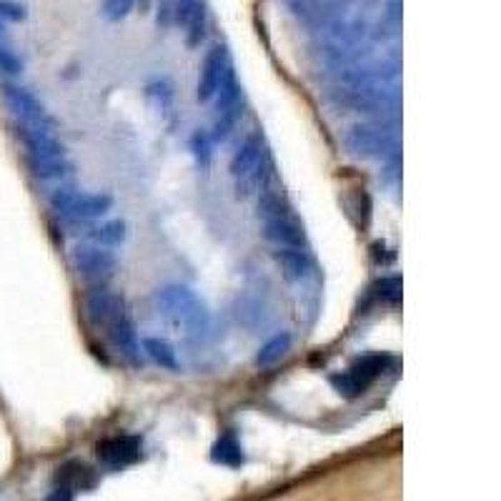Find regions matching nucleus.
<instances>
[{
  "instance_id": "aec40b11",
  "label": "nucleus",
  "mask_w": 501,
  "mask_h": 501,
  "mask_svg": "<svg viewBox=\"0 0 501 501\" xmlns=\"http://www.w3.org/2000/svg\"><path fill=\"white\" fill-rule=\"evenodd\" d=\"M188 148L194 153V161H196L198 168H211L213 164V138L206 128H196L188 138Z\"/></svg>"
},
{
  "instance_id": "b1692460",
  "label": "nucleus",
  "mask_w": 501,
  "mask_h": 501,
  "mask_svg": "<svg viewBox=\"0 0 501 501\" xmlns=\"http://www.w3.org/2000/svg\"><path fill=\"white\" fill-rule=\"evenodd\" d=\"M138 0H103L100 3V15L109 23H118L123 18H128Z\"/></svg>"
},
{
  "instance_id": "f8f14e48",
  "label": "nucleus",
  "mask_w": 501,
  "mask_h": 501,
  "mask_svg": "<svg viewBox=\"0 0 501 501\" xmlns=\"http://www.w3.org/2000/svg\"><path fill=\"white\" fill-rule=\"evenodd\" d=\"M106 331H109V338H110V344H113V349L118 351L120 356H126V359H131V361L138 359V354H141V338H138L136 324H133V318L128 317V314L116 318Z\"/></svg>"
},
{
  "instance_id": "412c9836",
  "label": "nucleus",
  "mask_w": 501,
  "mask_h": 501,
  "mask_svg": "<svg viewBox=\"0 0 501 501\" xmlns=\"http://www.w3.org/2000/svg\"><path fill=\"white\" fill-rule=\"evenodd\" d=\"M185 45L188 48H198V45L203 43V38H206L208 31V11L206 5H203V0L196 5V11L191 13V18L185 21Z\"/></svg>"
},
{
  "instance_id": "c85d7f7f",
  "label": "nucleus",
  "mask_w": 501,
  "mask_h": 501,
  "mask_svg": "<svg viewBox=\"0 0 501 501\" xmlns=\"http://www.w3.org/2000/svg\"><path fill=\"white\" fill-rule=\"evenodd\" d=\"M174 5L175 0H156V23L158 28H171L174 25Z\"/></svg>"
},
{
  "instance_id": "9b49d317",
  "label": "nucleus",
  "mask_w": 501,
  "mask_h": 501,
  "mask_svg": "<svg viewBox=\"0 0 501 501\" xmlns=\"http://www.w3.org/2000/svg\"><path fill=\"white\" fill-rule=\"evenodd\" d=\"M99 458L109 467H128L141 458V439L136 436H113L99 444Z\"/></svg>"
},
{
  "instance_id": "ddd939ff",
  "label": "nucleus",
  "mask_w": 501,
  "mask_h": 501,
  "mask_svg": "<svg viewBox=\"0 0 501 501\" xmlns=\"http://www.w3.org/2000/svg\"><path fill=\"white\" fill-rule=\"evenodd\" d=\"M273 261L279 263L288 281H306L314 273V259L304 249H276Z\"/></svg>"
},
{
  "instance_id": "4468645a",
  "label": "nucleus",
  "mask_w": 501,
  "mask_h": 501,
  "mask_svg": "<svg viewBox=\"0 0 501 501\" xmlns=\"http://www.w3.org/2000/svg\"><path fill=\"white\" fill-rule=\"evenodd\" d=\"M83 239L88 243H96V246H103V249H113V246H120L128 239V223L123 218H109L99 226H88L83 231Z\"/></svg>"
},
{
  "instance_id": "7ed1b4c3",
  "label": "nucleus",
  "mask_w": 501,
  "mask_h": 501,
  "mask_svg": "<svg viewBox=\"0 0 501 501\" xmlns=\"http://www.w3.org/2000/svg\"><path fill=\"white\" fill-rule=\"evenodd\" d=\"M346 148L361 158H389L396 151V136L373 123H356L346 131Z\"/></svg>"
},
{
  "instance_id": "bb28decb",
  "label": "nucleus",
  "mask_w": 501,
  "mask_h": 501,
  "mask_svg": "<svg viewBox=\"0 0 501 501\" xmlns=\"http://www.w3.org/2000/svg\"><path fill=\"white\" fill-rule=\"evenodd\" d=\"M25 8H23L21 3H15V0H0V21H13V23H21L25 21Z\"/></svg>"
},
{
  "instance_id": "20e7f679",
  "label": "nucleus",
  "mask_w": 501,
  "mask_h": 501,
  "mask_svg": "<svg viewBox=\"0 0 501 501\" xmlns=\"http://www.w3.org/2000/svg\"><path fill=\"white\" fill-rule=\"evenodd\" d=\"M71 263L83 279L90 281H100V279H109L110 273L116 271L118 259L110 249L96 246V243H78L71 249Z\"/></svg>"
},
{
  "instance_id": "7c9ffc66",
  "label": "nucleus",
  "mask_w": 501,
  "mask_h": 501,
  "mask_svg": "<svg viewBox=\"0 0 501 501\" xmlns=\"http://www.w3.org/2000/svg\"><path fill=\"white\" fill-rule=\"evenodd\" d=\"M5 38V25H3V21H0V41Z\"/></svg>"
},
{
  "instance_id": "423d86ee",
  "label": "nucleus",
  "mask_w": 501,
  "mask_h": 501,
  "mask_svg": "<svg viewBox=\"0 0 501 501\" xmlns=\"http://www.w3.org/2000/svg\"><path fill=\"white\" fill-rule=\"evenodd\" d=\"M18 136H21L25 151H28V161H51V158L68 156L66 143L61 141L51 128L21 123L18 126Z\"/></svg>"
},
{
  "instance_id": "a878e982",
  "label": "nucleus",
  "mask_w": 501,
  "mask_h": 501,
  "mask_svg": "<svg viewBox=\"0 0 501 501\" xmlns=\"http://www.w3.org/2000/svg\"><path fill=\"white\" fill-rule=\"evenodd\" d=\"M213 458H218V461H226V464H239L241 461L239 444H236L231 436L221 439V441L216 444V451H213Z\"/></svg>"
},
{
  "instance_id": "1a4fd4ad",
  "label": "nucleus",
  "mask_w": 501,
  "mask_h": 501,
  "mask_svg": "<svg viewBox=\"0 0 501 501\" xmlns=\"http://www.w3.org/2000/svg\"><path fill=\"white\" fill-rule=\"evenodd\" d=\"M266 158H269V156H266V143H263L261 133H250L249 138L241 143L239 148L233 151V156H231L229 171L231 175H233V181H236V184L243 181V178L253 174Z\"/></svg>"
},
{
  "instance_id": "c756f323",
  "label": "nucleus",
  "mask_w": 501,
  "mask_h": 501,
  "mask_svg": "<svg viewBox=\"0 0 501 501\" xmlns=\"http://www.w3.org/2000/svg\"><path fill=\"white\" fill-rule=\"evenodd\" d=\"M198 3H201V0H175L174 25H185V21L191 18V13L196 11Z\"/></svg>"
},
{
  "instance_id": "4be33fe9",
  "label": "nucleus",
  "mask_w": 501,
  "mask_h": 501,
  "mask_svg": "<svg viewBox=\"0 0 501 501\" xmlns=\"http://www.w3.org/2000/svg\"><path fill=\"white\" fill-rule=\"evenodd\" d=\"M331 386H334L341 396H346V399H356L361 393L369 392V383L361 382L359 376L349 369L341 371V373H334V376H331Z\"/></svg>"
},
{
  "instance_id": "393cba45",
  "label": "nucleus",
  "mask_w": 501,
  "mask_h": 501,
  "mask_svg": "<svg viewBox=\"0 0 501 501\" xmlns=\"http://www.w3.org/2000/svg\"><path fill=\"white\" fill-rule=\"evenodd\" d=\"M23 71H25V63H23L21 55L11 51L8 45L0 43V73H5V76H21Z\"/></svg>"
},
{
  "instance_id": "a211bd4d",
  "label": "nucleus",
  "mask_w": 501,
  "mask_h": 501,
  "mask_svg": "<svg viewBox=\"0 0 501 501\" xmlns=\"http://www.w3.org/2000/svg\"><path fill=\"white\" fill-rule=\"evenodd\" d=\"M392 366V359L389 356H382V354H369V356H361L349 366V371H354L364 383H373L383 371Z\"/></svg>"
},
{
  "instance_id": "6ab92c4d",
  "label": "nucleus",
  "mask_w": 501,
  "mask_h": 501,
  "mask_svg": "<svg viewBox=\"0 0 501 501\" xmlns=\"http://www.w3.org/2000/svg\"><path fill=\"white\" fill-rule=\"evenodd\" d=\"M288 349H291V334H288V331L276 334V336L269 338L261 349H259V354H256V366L269 369V366H273L276 361H281V356H284Z\"/></svg>"
},
{
  "instance_id": "0eeeda50",
  "label": "nucleus",
  "mask_w": 501,
  "mask_h": 501,
  "mask_svg": "<svg viewBox=\"0 0 501 501\" xmlns=\"http://www.w3.org/2000/svg\"><path fill=\"white\" fill-rule=\"evenodd\" d=\"M231 61L229 53H226V48L221 43L211 45V51L203 58V63H201V71H198V83H196V99L198 103H208V100H213L216 96L218 86H221V80H223V73L229 71Z\"/></svg>"
},
{
  "instance_id": "2eb2a0df",
  "label": "nucleus",
  "mask_w": 501,
  "mask_h": 501,
  "mask_svg": "<svg viewBox=\"0 0 501 501\" xmlns=\"http://www.w3.org/2000/svg\"><path fill=\"white\" fill-rule=\"evenodd\" d=\"M141 351L153 361V364H156V366H161V369H168V371L178 369V354H175L174 344H171V341H165V338L161 336L141 338Z\"/></svg>"
},
{
  "instance_id": "6e6552de",
  "label": "nucleus",
  "mask_w": 501,
  "mask_h": 501,
  "mask_svg": "<svg viewBox=\"0 0 501 501\" xmlns=\"http://www.w3.org/2000/svg\"><path fill=\"white\" fill-rule=\"evenodd\" d=\"M86 314L90 318V324L99 328H109L116 318L128 314L126 298L118 291L110 288H93L86 296Z\"/></svg>"
},
{
  "instance_id": "f257e3e1",
  "label": "nucleus",
  "mask_w": 501,
  "mask_h": 501,
  "mask_svg": "<svg viewBox=\"0 0 501 501\" xmlns=\"http://www.w3.org/2000/svg\"><path fill=\"white\" fill-rule=\"evenodd\" d=\"M153 306L158 317L171 326L184 328L191 338H203L211 331V314L194 288L184 284H165L156 288Z\"/></svg>"
},
{
  "instance_id": "9d476101",
  "label": "nucleus",
  "mask_w": 501,
  "mask_h": 501,
  "mask_svg": "<svg viewBox=\"0 0 501 501\" xmlns=\"http://www.w3.org/2000/svg\"><path fill=\"white\" fill-rule=\"evenodd\" d=\"M263 236L276 243V249H304V229L291 213L263 221Z\"/></svg>"
},
{
  "instance_id": "f03ea898",
  "label": "nucleus",
  "mask_w": 501,
  "mask_h": 501,
  "mask_svg": "<svg viewBox=\"0 0 501 501\" xmlns=\"http://www.w3.org/2000/svg\"><path fill=\"white\" fill-rule=\"evenodd\" d=\"M51 208L68 221H88L106 216L113 208L110 194H80L76 188H58L51 196Z\"/></svg>"
},
{
  "instance_id": "5701e85b",
  "label": "nucleus",
  "mask_w": 501,
  "mask_h": 501,
  "mask_svg": "<svg viewBox=\"0 0 501 501\" xmlns=\"http://www.w3.org/2000/svg\"><path fill=\"white\" fill-rule=\"evenodd\" d=\"M373 294L383 304H399L402 301V279L399 276H386L373 286Z\"/></svg>"
},
{
  "instance_id": "dca6fc26",
  "label": "nucleus",
  "mask_w": 501,
  "mask_h": 501,
  "mask_svg": "<svg viewBox=\"0 0 501 501\" xmlns=\"http://www.w3.org/2000/svg\"><path fill=\"white\" fill-rule=\"evenodd\" d=\"M31 164V174L38 181H63L73 174V161L63 156V158H51V161H28Z\"/></svg>"
},
{
  "instance_id": "39448f33",
  "label": "nucleus",
  "mask_w": 501,
  "mask_h": 501,
  "mask_svg": "<svg viewBox=\"0 0 501 501\" xmlns=\"http://www.w3.org/2000/svg\"><path fill=\"white\" fill-rule=\"evenodd\" d=\"M3 96H5V103L11 106V110L21 118V123H28V126H43V128H51V113L45 109V103L33 90L28 88L15 86V83H3Z\"/></svg>"
},
{
  "instance_id": "cd10ccee",
  "label": "nucleus",
  "mask_w": 501,
  "mask_h": 501,
  "mask_svg": "<svg viewBox=\"0 0 501 501\" xmlns=\"http://www.w3.org/2000/svg\"><path fill=\"white\" fill-rule=\"evenodd\" d=\"M146 90H148V96H151V99L158 100V106H161V109L168 106L171 99H174V88H171V83H165V80H156V83H151Z\"/></svg>"
},
{
  "instance_id": "f3484780",
  "label": "nucleus",
  "mask_w": 501,
  "mask_h": 501,
  "mask_svg": "<svg viewBox=\"0 0 501 501\" xmlns=\"http://www.w3.org/2000/svg\"><path fill=\"white\" fill-rule=\"evenodd\" d=\"M213 100H216V113L239 109L241 106V86L239 78L233 73V66H229V71L223 73V80H221V86H218Z\"/></svg>"
}]
</instances>
